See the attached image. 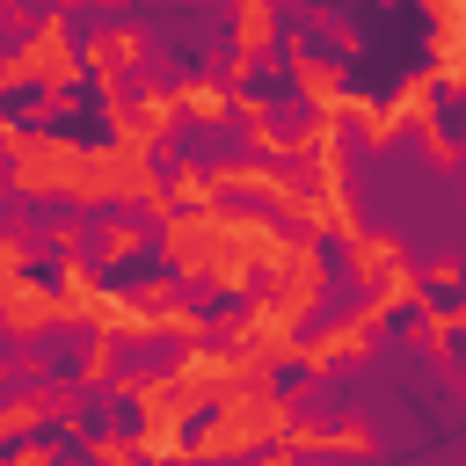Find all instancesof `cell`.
<instances>
[{"label": "cell", "instance_id": "1", "mask_svg": "<svg viewBox=\"0 0 466 466\" xmlns=\"http://www.w3.org/2000/svg\"><path fill=\"white\" fill-rule=\"evenodd\" d=\"M87 66H80V51H73V36H66V22L51 15V22H36L29 29V44L0 66V95H15V87H29V80H51V95L58 87H73Z\"/></svg>", "mask_w": 466, "mask_h": 466}, {"label": "cell", "instance_id": "9", "mask_svg": "<svg viewBox=\"0 0 466 466\" xmlns=\"http://www.w3.org/2000/svg\"><path fill=\"white\" fill-rule=\"evenodd\" d=\"M175 109H197V116L211 124V116H226L233 102H226V87H175Z\"/></svg>", "mask_w": 466, "mask_h": 466}, {"label": "cell", "instance_id": "2", "mask_svg": "<svg viewBox=\"0 0 466 466\" xmlns=\"http://www.w3.org/2000/svg\"><path fill=\"white\" fill-rule=\"evenodd\" d=\"M0 320L15 328V335H36V328H51V320H66L58 313V291H44V284H29V277H0Z\"/></svg>", "mask_w": 466, "mask_h": 466}, {"label": "cell", "instance_id": "6", "mask_svg": "<svg viewBox=\"0 0 466 466\" xmlns=\"http://www.w3.org/2000/svg\"><path fill=\"white\" fill-rule=\"evenodd\" d=\"M138 218H109L102 233H95V262H124V255H138Z\"/></svg>", "mask_w": 466, "mask_h": 466}, {"label": "cell", "instance_id": "10", "mask_svg": "<svg viewBox=\"0 0 466 466\" xmlns=\"http://www.w3.org/2000/svg\"><path fill=\"white\" fill-rule=\"evenodd\" d=\"M299 80H306V95H313V102H328V109H335V66L306 58V66H299Z\"/></svg>", "mask_w": 466, "mask_h": 466}, {"label": "cell", "instance_id": "4", "mask_svg": "<svg viewBox=\"0 0 466 466\" xmlns=\"http://www.w3.org/2000/svg\"><path fill=\"white\" fill-rule=\"evenodd\" d=\"M306 371H328V364H342V357H364V313L357 320H342V328H328V335H313L306 350H291Z\"/></svg>", "mask_w": 466, "mask_h": 466}, {"label": "cell", "instance_id": "8", "mask_svg": "<svg viewBox=\"0 0 466 466\" xmlns=\"http://www.w3.org/2000/svg\"><path fill=\"white\" fill-rule=\"evenodd\" d=\"M51 400H58V393H22V400H7L0 437H15V430H29V422H44V415H51Z\"/></svg>", "mask_w": 466, "mask_h": 466}, {"label": "cell", "instance_id": "5", "mask_svg": "<svg viewBox=\"0 0 466 466\" xmlns=\"http://www.w3.org/2000/svg\"><path fill=\"white\" fill-rule=\"evenodd\" d=\"M400 262V240H386V233H371V240H350V269L357 277H386Z\"/></svg>", "mask_w": 466, "mask_h": 466}, {"label": "cell", "instance_id": "3", "mask_svg": "<svg viewBox=\"0 0 466 466\" xmlns=\"http://www.w3.org/2000/svg\"><path fill=\"white\" fill-rule=\"evenodd\" d=\"M138 51H146V44H138V29H95V36L80 44V66H87L95 80H109V87H116V80L138 66Z\"/></svg>", "mask_w": 466, "mask_h": 466}, {"label": "cell", "instance_id": "11", "mask_svg": "<svg viewBox=\"0 0 466 466\" xmlns=\"http://www.w3.org/2000/svg\"><path fill=\"white\" fill-rule=\"evenodd\" d=\"M109 7H116V0H109Z\"/></svg>", "mask_w": 466, "mask_h": 466}, {"label": "cell", "instance_id": "7", "mask_svg": "<svg viewBox=\"0 0 466 466\" xmlns=\"http://www.w3.org/2000/svg\"><path fill=\"white\" fill-rule=\"evenodd\" d=\"M269 29H277V0H240V51L248 58L269 44Z\"/></svg>", "mask_w": 466, "mask_h": 466}]
</instances>
